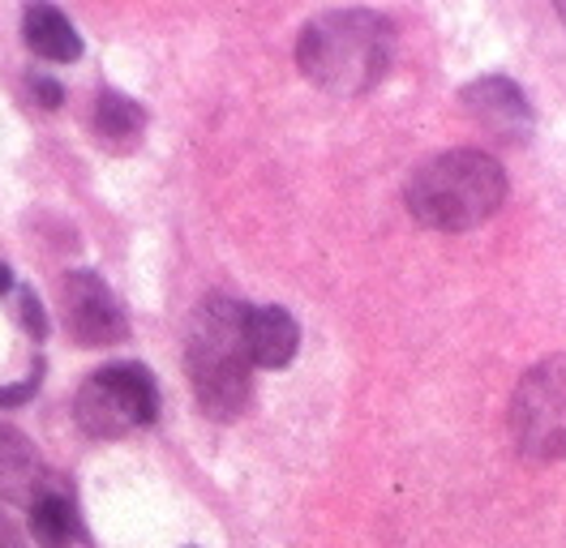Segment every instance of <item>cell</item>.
Listing matches in <instances>:
<instances>
[{
  "label": "cell",
  "instance_id": "6da1fadb",
  "mask_svg": "<svg viewBox=\"0 0 566 548\" xmlns=\"http://www.w3.org/2000/svg\"><path fill=\"white\" fill-rule=\"evenodd\" d=\"M395 56V27L374 9H326L310 18L296 39L301 73L331 95L374 91Z\"/></svg>",
  "mask_w": 566,
  "mask_h": 548
},
{
  "label": "cell",
  "instance_id": "7a4b0ae2",
  "mask_svg": "<svg viewBox=\"0 0 566 548\" xmlns=\"http://www.w3.org/2000/svg\"><path fill=\"white\" fill-rule=\"evenodd\" d=\"M403 202L412 219L433 232H472L490 223L506 202V171L485 150H442L417 164Z\"/></svg>",
  "mask_w": 566,
  "mask_h": 548
},
{
  "label": "cell",
  "instance_id": "3957f363",
  "mask_svg": "<svg viewBox=\"0 0 566 548\" xmlns=\"http://www.w3.org/2000/svg\"><path fill=\"white\" fill-rule=\"evenodd\" d=\"M185 369L193 394L211 420H237L249 408V351H245V305L232 296H207L193 308L189 339H185Z\"/></svg>",
  "mask_w": 566,
  "mask_h": 548
},
{
  "label": "cell",
  "instance_id": "277c9868",
  "mask_svg": "<svg viewBox=\"0 0 566 548\" xmlns=\"http://www.w3.org/2000/svg\"><path fill=\"white\" fill-rule=\"evenodd\" d=\"M73 415L86 438H99V442L125 438V433L159 420V386H155L150 369H142L134 360L107 365L82 381V390L73 399Z\"/></svg>",
  "mask_w": 566,
  "mask_h": 548
},
{
  "label": "cell",
  "instance_id": "5b68a950",
  "mask_svg": "<svg viewBox=\"0 0 566 548\" xmlns=\"http://www.w3.org/2000/svg\"><path fill=\"white\" fill-rule=\"evenodd\" d=\"M511 438L524 459H566V356H549L520 377L511 399Z\"/></svg>",
  "mask_w": 566,
  "mask_h": 548
},
{
  "label": "cell",
  "instance_id": "8992f818",
  "mask_svg": "<svg viewBox=\"0 0 566 548\" xmlns=\"http://www.w3.org/2000/svg\"><path fill=\"white\" fill-rule=\"evenodd\" d=\"M61 308L73 342L112 347L129 339V313L95 271H70L61 278Z\"/></svg>",
  "mask_w": 566,
  "mask_h": 548
},
{
  "label": "cell",
  "instance_id": "52a82bcc",
  "mask_svg": "<svg viewBox=\"0 0 566 548\" xmlns=\"http://www.w3.org/2000/svg\"><path fill=\"white\" fill-rule=\"evenodd\" d=\"M460 107L485 129L490 137H502L511 146L528 141L532 137V103L528 95L502 77V73H485L476 82H468L460 91Z\"/></svg>",
  "mask_w": 566,
  "mask_h": 548
},
{
  "label": "cell",
  "instance_id": "ba28073f",
  "mask_svg": "<svg viewBox=\"0 0 566 548\" xmlns=\"http://www.w3.org/2000/svg\"><path fill=\"white\" fill-rule=\"evenodd\" d=\"M48 467L39 459L35 442L18 424H0V497L9 506H35V497L48 488Z\"/></svg>",
  "mask_w": 566,
  "mask_h": 548
},
{
  "label": "cell",
  "instance_id": "9c48e42d",
  "mask_svg": "<svg viewBox=\"0 0 566 548\" xmlns=\"http://www.w3.org/2000/svg\"><path fill=\"white\" fill-rule=\"evenodd\" d=\"M301 347V326L296 317L280 305H245V351L253 369H283L296 360Z\"/></svg>",
  "mask_w": 566,
  "mask_h": 548
},
{
  "label": "cell",
  "instance_id": "30bf717a",
  "mask_svg": "<svg viewBox=\"0 0 566 548\" xmlns=\"http://www.w3.org/2000/svg\"><path fill=\"white\" fill-rule=\"evenodd\" d=\"M31 536L39 540V548H73L86 545V527L77 502L70 497L65 479H48V488L35 497L31 506Z\"/></svg>",
  "mask_w": 566,
  "mask_h": 548
},
{
  "label": "cell",
  "instance_id": "8fae6325",
  "mask_svg": "<svg viewBox=\"0 0 566 548\" xmlns=\"http://www.w3.org/2000/svg\"><path fill=\"white\" fill-rule=\"evenodd\" d=\"M22 34H27V48L43 61L70 65V61L82 56V39H77L73 22L56 4H31L27 18H22Z\"/></svg>",
  "mask_w": 566,
  "mask_h": 548
},
{
  "label": "cell",
  "instance_id": "7c38bea8",
  "mask_svg": "<svg viewBox=\"0 0 566 548\" xmlns=\"http://www.w3.org/2000/svg\"><path fill=\"white\" fill-rule=\"evenodd\" d=\"M146 129V107L120 91H99L95 99V137L112 150H129Z\"/></svg>",
  "mask_w": 566,
  "mask_h": 548
},
{
  "label": "cell",
  "instance_id": "4fadbf2b",
  "mask_svg": "<svg viewBox=\"0 0 566 548\" xmlns=\"http://www.w3.org/2000/svg\"><path fill=\"white\" fill-rule=\"evenodd\" d=\"M18 322L27 326L31 339H43V335H48V317H43V305H39V296L31 287L18 292Z\"/></svg>",
  "mask_w": 566,
  "mask_h": 548
},
{
  "label": "cell",
  "instance_id": "5bb4252c",
  "mask_svg": "<svg viewBox=\"0 0 566 548\" xmlns=\"http://www.w3.org/2000/svg\"><path fill=\"white\" fill-rule=\"evenodd\" d=\"M39 377H43V360H39L35 373L27 377V381H18V386H0V411L31 403V399H35V390H39Z\"/></svg>",
  "mask_w": 566,
  "mask_h": 548
},
{
  "label": "cell",
  "instance_id": "9a60e30c",
  "mask_svg": "<svg viewBox=\"0 0 566 548\" xmlns=\"http://www.w3.org/2000/svg\"><path fill=\"white\" fill-rule=\"evenodd\" d=\"M31 91H35L39 107H48V112H56V107L65 103V91H61L52 77H43V73H35V77H31Z\"/></svg>",
  "mask_w": 566,
  "mask_h": 548
},
{
  "label": "cell",
  "instance_id": "2e32d148",
  "mask_svg": "<svg viewBox=\"0 0 566 548\" xmlns=\"http://www.w3.org/2000/svg\"><path fill=\"white\" fill-rule=\"evenodd\" d=\"M0 548H27V536H22V527L4 514V506H0Z\"/></svg>",
  "mask_w": 566,
  "mask_h": 548
},
{
  "label": "cell",
  "instance_id": "e0dca14e",
  "mask_svg": "<svg viewBox=\"0 0 566 548\" xmlns=\"http://www.w3.org/2000/svg\"><path fill=\"white\" fill-rule=\"evenodd\" d=\"M9 287H13V271L0 262V292H9Z\"/></svg>",
  "mask_w": 566,
  "mask_h": 548
},
{
  "label": "cell",
  "instance_id": "ac0fdd59",
  "mask_svg": "<svg viewBox=\"0 0 566 548\" xmlns=\"http://www.w3.org/2000/svg\"><path fill=\"white\" fill-rule=\"evenodd\" d=\"M558 18H563V22H566V4H558Z\"/></svg>",
  "mask_w": 566,
  "mask_h": 548
}]
</instances>
